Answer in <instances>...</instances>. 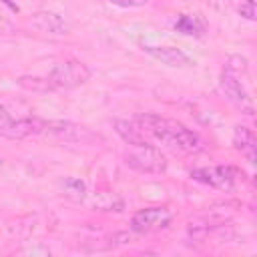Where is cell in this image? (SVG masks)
Instances as JSON below:
<instances>
[{
    "instance_id": "obj_1",
    "label": "cell",
    "mask_w": 257,
    "mask_h": 257,
    "mask_svg": "<svg viewBox=\"0 0 257 257\" xmlns=\"http://www.w3.org/2000/svg\"><path fill=\"white\" fill-rule=\"evenodd\" d=\"M135 122L139 124V128L143 133H149L165 147H171V149H177L183 153H199L205 149L203 139L179 120L165 118V116L153 114V112H141L135 116Z\"/></svg>"
},
{
    "instance_id": "obj_2",
    "label": "cell",
    "mask_w": 257,
    "mask_h": 257,
    "mask_svg": "<svg viewBox=\"0 0 257 257\" xmlns=\"http://www.w3.org/2000/svg\"><path fill=\"white\" fill-rule=\"evenodd\" d=\"M46 78L50 80V84L54 88L68 90V88H76L80 84H86L88 78H90V70H88V66L84 62L70 58V60L56 62L50 68V72H48Z\"/></svg>"
},
{
    "instance_id": "obj_3",
    "label": "cell",
    "mask_w": 257,
    "mask_h": 257,
    "mask_svg": "<svg viewBox=\"0 0 257 257\" xmlns=\"http://www.w3.org/2000/svg\"><path fill=\"white\" fill-rule=\"evenodd\" d=\"M124 163L131 169L139 173H149V175H161L167 171V157L151 143L143 147H133L131 151H126Z\"/></svg>"
},
{
    "instance_id": "obj_4",
    "label": "cell",
    "mask_w": 257,
    "mask_h": 257,
    "mask_svg": "<svg viewBox=\"0 0 257 257\" xmlns=\"http://www.w3.org/2000/svg\"><path fill=\"white\" fill-rule=\"evenodd\" d=\"M173 219H175V211L167 205L145 207L131 217V229L139 235L153 233V231H161V229L169 227Z\"/></svg>"
},
{
    "instance_id": "obj_5",
    "label": "cell",
    "mask_w": 257,
    "mask_h": 257,
    "mask_svg": "<svg viewBox=\"0 0 257 257\" xmlns=\"http://www.w3.org/2000/svg\"><path fill=\"white\" fill-rule=\"evenodd\" d=\"M191 177L199 183H205L209 187L221 189V191H231L239 179V171L231 165H215V167H201L193 169Z\"/></svg>"
},
{
    "instance_id": "obj_6",
    "label": "cell",
    "mask_w": 257,
    "mask_h": 257,
    "mask_svg": "<svg viewBox=\"0 0 257 257\" xmlns=\"http://www.w3.org/2000/svg\"><path fill=\"white\" fill-rule=\"evenodd\" d=\"M44 135H50L58 141H64V143H80V145H88L96 139V135L82 126V124H76L72 120H48L44 122Z\"/></svg>"
},
{
    "instance_id": "obj_7",
    "label": "cell",
    "mask_w": 257,
    "mask_h": 257,
    "mask_svg": "<svg viewBox=\"0 0 257 257\" xmlns=\"http://www.w3.org/2000/svg\"><path fill=\"white\" fill-rule=\"evenodd\" d=\"M219 90H221V92L225 94V98H227L231 104H235L237 108L245 110L247 114L253 112L249 92H247V88H245V84H243V80H241L239 74H233V72H229V70L223 68V72H221V76H219Z\"/></svg>"
},
{
    "instance_id": "obj_8",
    "label": "cell",
    "mask_w": 257,
    "mask_h": 257,
    "mask_svg": "<svg viewBox=\"0 0 257 257\" xmlns=\"http://www.w3.org/2000/svg\"><path fill=\"white\" fill-rule=\"evenodd\" d=\"M30 26L44 32V34H52V36H64L70 32V24L60 14L50 12V10L34 12L30 16Z\"/></svg>"
},
{
    "instance_id": "obj_9",
    "label": "cell",
    "mask_w": 257,
    "mask_h": 257,
    "mask_svg": "<svg viewBox=\"0 0 257 257\" xmlns=\"http://www.w3.org/2000/svg\"><path fill=\"white\" fill-rule=\"evenodd\" d=\"M143 50L167 66H191L193 64V60L183 50H179L175 46H149V44H145Z\"/></svg>"
},
{
    "instance_id": "obj_10",
    "label": "cell",
    "mask_w": 257,
    "mask_h": 257,
    "mask_svg": "<svg viewBox=\"0 0 257 257\" xmlns=\"http://www.w3.org/2000/svg\"><path fill=\"white\" fill-rule=\"evenodd\" d=\"M44 122L42 118H36V116H24V118H14L12 126L6 131L4 137L8 139H24V137H30V135H38L44 131Z\"/></svg>"
},
{
    "instance_id": "obj_11",
    "label": "cell",
    "mask_w": 257,
    "mask_h": 257,
    "mask_svg": "<svg viewBox=\"0 0 257 257\" xmlns=\"http://www.w3.org/2000/svg\"><path fill=\"white\" fill-rule=\"evenodd\" d=\"M112 126L116 131V135L131 147H143V145H149V141L145 139V133L139 128V124L133 120H122V118H114L112 120Z\"/></svg>"
},
{
    "instance_id": "obj_12",
    "label": "cell",
    "mask_w": 257,
    "mask_h": 257,
    "mask_svg": "<svg viewBox=\"0 0 257 257\" xmlns=\"http://www.w3.org/2000/svg\"><path fill=\"white\" fill-rule=\"evenodd\" d=\"M233 147L247 157V161L251 165H255V135L251 133V128L247 126H235L233 131Z\"/></svg>"
},
{
    "instance_id": "obj_13",
    "label": "cell",
    "mask_w": 257,
    "mask_h": 257,
    "mask_svg": "<svg viewBox=\"0 0 257 257\" xmlns=\"http://www.w3.org/2000/svg\"><path fill=\"white\" fill-rule=\"evenodd\" d=\"M175 30L185 36H203L205 22L197 14H179V18L175 20Z\"/></svg>"
},
{
    "instance_id": "obj_14",
    "label": "cell",
    "mask_w": 257,
    "mask_h": 257,
    "mask_svg": "<svg viewBox=\"0 0 257 257\" xmlns=\"http://www.w3.org/2000/svg\"><path fill=\"white\" fill-rule=\"evenodd\" d=\"M60 187H62V195H64L66 199L74 201V203H80V201H84V197H86V183L80 181V179L66 177V179L60 183Z\"/></svg>"
},
{
    "instance_id": "obj_15",
    "label": "cell",
    "mask_w": 257,
    "mask_h": 257,
    "mask_svg": "<svg viewBox=\"0 0 257 257\" xmlns=\"http://www.w3.org/2000/svg\"><path fill=\"white\" fill-rule=\"evenodd\" d=\"M94 207L100 211H122L124 203L114 193H98L94 197Z\"/></svg>"
},
{
    "instance_id": "obj_16",
    "label": "cell",
    "mask_w": 257,
    "mask_h": 257,
    "mask_svg": "<svg viewBox=\"0 0 257 257\" xmlns=\"http://www.w3.org/2000/svg\"><path fill=\"white\" fill-rule=\"evenodd\" d=\"M22 88L26 90H32V92H48V90H54V86L50 84L48 78H38V76H20L16 80Z\"/></svg>"
},
{
    "instance_id": "obj_17",
    "label": "cell",
    "mask_w": 257,
    "mask_h": 257,
    "mask_svg": "<svg viewBox=\"0 0 257 257\" xmlns=\"http://www.w3.org/2000/svg\"><path fill=\"white\" fill-rule=\"evenodd\" d=\"M233 6L237 10V14H241L247 20H255L257 18V8H255V0H233Z\"/></svg>"
},
{
    "instance_id": "obj_18",
    "label": "cell",
    "mask_w": 257,
    "mask_h": 257,
    "mask_svg": "<svg viewBox=\"0 0 257 257\" xmlns=\"http://www.w3.org/2000/svg\"><path fill=\"white\" fill-rule=\"evenodd\" d=\"M12 122H14L12 114L4 106H0V135H6V131L12 126Z\"/></svg>"
},
{
    "instance_id": "obj_19",
    "label": "cell",
    "mask_w": 257,
    "mask_h": 257,
    "mask_svg": "<svg viewBox=\"0 0 257 257\" xmlns=\"http://www.w3.org/2000/svg\"><path fill=\"white\" fill-rule=\"evenodd\" d=\"M108 2L120 8H139V6H145L149 0H108Z\"/></svg>"
},
{
    "instance_id": "obj_20",
    "label": "cell",
    "mask_w": 257,
    "mask_h": 257,
    "mask_svg": "<svg viewBox=\"0 0 257 257\" xmlns=\"http://www.w3.org/2000/svg\"><path fill=\"white\" fill-rule=\"evenodd\" d=\"M10 34H14V24L0 14V36H10Z\"/></svg>"
},
{
    "instance_id": "obj_21",
    "label": "cell",
    "mask_w": 257,
    "mask_h": 257,
    "mask_svg": "<svg viewBox=\"0 0 257 257\" xmlns=\"http://www.w3.org/2000/svg\"><path fill=\"white\" fill-rule=\"evenodd\" d=\"M22 253H40V255H50V251L46 247H26L22 249Z\"/></svg>"
},
{
    "instance_id": "obj_22",
    "label": "cell",
    "mask_w": 257,
    "mask_h": 257,
    "mask_svg": "<svg viewBox=\"0 0 257 257\" xmlns=\"http://www.w3.org/2000/svg\"><path fill=\"white\" fill-rule=\"evenodd\" d=\"M2 2H4V4H6L8 8H10V10H14V12H18V6H16V4H12L10 0H2Z\"/></svg>"
}]
</instances>
